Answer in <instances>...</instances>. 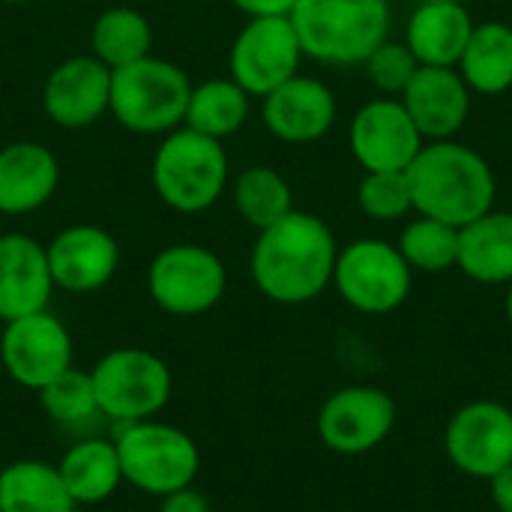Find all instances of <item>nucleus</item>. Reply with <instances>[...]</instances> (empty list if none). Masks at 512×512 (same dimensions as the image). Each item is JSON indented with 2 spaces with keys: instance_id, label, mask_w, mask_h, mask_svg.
<instances>
[{
  "instance_id": "nucleus-21",
  "label": "nucleus",
  "mask_w": 512,
  "mask_h": 512,
  "mask_svg": "<svg viewBox=\"0 0 512 512\" xmlns=\"http://www.w3.org/2000/svg\"><path fill=\"white\" fill-rule=\"evenodd\" d=\"M474 33V18L465 3L450 0H420L405 27V45L420 66H450L456 69L468 39Z\"/></svg>"
},
{
  "instance_id": "nucleus-32",
  "label": "nucleus",
  "mask_w": 512,
  "mask_h": 512,
  "mask_svg": "<svg viewBox=\"0 0 512 512\" xmlns=\"http://www.w3.org/2000/svg\"><path fill=\"white\" fill-rule=\"evenodd\" d=\"M363 66H366L372 87L381 90L384 96H393V99H399L405 93V87L411 84V78L420 69L411 48L405 42H393V39L381 42Z\"/></svg>"
},
{
  "instance_id": "nucleus-24",
  "label": "nucleus",
  "mask_w": 512,
  "mask_h": 512,
  "mask_svg": "<svg viewBox=\"0 0 512 512\" xmlns=\"http://www.w3.org/2000/svg\"><path fill=\"white\" fill-rule=\"evenodd\" d=\"M459 75L480 96H501L512 90V27L507 21L474 24L468 48L459 60Z\"/></svg>"
},
{
  "instance_id": "nucleus-17",
  "label": "nucleus",
  "mask_w": 512,
  "mask_h": 512,
  "mask_svg": "<svg viewBox=\"0 0 512 512\" xmlns=\"http://www.w3.org/2000/svg\"><path fill=\"white\" fill-rule=\"evenodd\" d=\"M339 105L333 90L309 75H294L261 99V120L267 132L285 144H312L336 123Z\"/></svg>"
},
{
  "instance_id": "nucleus-8",
  "label": "nucleus",
  "mask_w": 512,
  "mask_h": 512,
  "mask_svg": "<svg viewBox=\"0 0 512 512\" xmlns=\"http://www.w3.org/2000/svg\"><path fill=\"white\" fill-rule=\"evenodd\" d=\"M150 300L174 318H198L216 309L228 291L225 261L198 243H171L147 267Z\"/></svg>"
},
{
  "instance_id": "nucleus-11",
  "label": "nucleus",
  "mask_w": 512,
  "mask_h": 512,
  "mask_svg": "<svg viewBox=\"0 0 512 512\" xmlns=\"http://www.w3.org/2000/svg\"><path fill=\"white\" fill-rule=\"evenodd\" d=\"M75 345L66 324L48 309L6 321L0 339L3 372L24 390L39 393L72 369Z\"/></svg>"
},
{
  "instance_id": "nucleus-15",
  "label": "nucleus",
  "mask_w": 512,
  "mask_h": 512,
  "mask_svg": "<svg viewBox=\"0 0 512 512\" xmlns=\"http://www.w3.org/2000/svg\"><path fill=\"white\" fill-rule=\"evenodd\" d=\"M111 102V69L93 54H75L57 63L42 87V108L60 129H87Z\"/></svg>"
},
{
  "instance_id": "nucleus-3",
  "label": "nucleus",
  "mask_w": 512,
  "mask_h": 512,
  "mask_svg": "<svg viewBox=\"0 0 512 512\" xmlns=\"http://www.w3.org/2000/svg\"><path fill=\"white\" fill-rule=\"evenodd\" d=\"M291 24L306 57L327 66H363L390 39V0H294Z\"/></svg>"
},
{
  "instance_id": "nucleus-19",
  "label": "nucleus",
  "mask_w": 512,
  "mask_h": 512,
  "mask_svg": "<svg viewBox=\"0 0 512 512\" xmlns=\"http://www.w3.org/2000/svg\"><path fill=\"white\" fill-rule=\"evenodd\" d=\"M54 291L45 246L30 234H0V321L48 309Z\"/></svg>"
},
{
  "instance_id": "nucleus-5",
  "label": "nucleus",
  "mask_w": 512,
  "mask_h": 512,
  "mask_svg": "<svg viewBox=\"0 0 512 512\" xmlns=\"http://www.w3.org/2000/svg\"><path fill=\"white\" fill-rule=\"evenodd\" d=\"M123 483L132 489L165 498L177 489L195 486L201 471V450L189 432L162 420L126 423L114 435Z\"/></svg>"
},
{
  "instance_id": "nucleus-35",
  "label": "nucleus",
  "mask_w": 512,
  "mask_h": 512,
  "mask_svg": "<svg viewBox=\"0 0 512 512\" xmlns=\"http://www.w3.org/2000/svg\"><path fill=\"white\" fill-rule=\"evenodd\" d=\"M489 483H492V501H495V507L501 512H512V465L504 468L501 474H495Z\"/></svg>"
},
{
  "instance_id": "nucleus-1",
  "label": "nucleus",
  "mask_w": 512,
  "mask_h": 512,
  "mask_svg": "<svg viewBox=\"0 0 512 512\" xmlns=\"http://www.w3.org/2000/svg\"><path fill=\"white\" fill-rule=\"evenodd\" d=\"M336 237L330 225L306 210H291L276 225L258 231L249 255L255 288L279 306H303L333 285Z\"/></svg>"
},
{
  "instance_id": "nucleus-18",
  "label": "nucleus",
  "mask_w": 512,
  "mask_h": 512,
  "mask_svg": "<svg viewBox=\"0 0 512 512\" xmlns=\"http://www.w3.org/2000/svg\"><path fill=\"white\" fill-rule=\"evenodd\" d=\"M471 87L450 66H420L399 102L426 141H447L471 117Z\"/></svg>"
},
{
  "instance_id": "nucleus-2",
  "label": "nucleus",
  "mask_w": 512,
  "mask_h": 512,
  "mask_svg": "<svg viewBox=\"0 0 512 512\" xmlns=\"http://www.w3.org/2000/svg\"><path fill=\"white\" fill-rule=\"evenodd\" d=\"M405 174L417 216L465 228L468 222L495 210V171L468 144L453 138L426 141Z\"/></svg>"
},
{
  "instance_id": "nucleus-20",
  "label": "nucleus",
  "mask_w": 512,
  "mask_h": 512,
  "mask_svg": "<svg viewBox=\"0 0 512 512\" xmlns=\"http://www.w3.org/2000/svg\"><path fill=\"white\" fill-rule=\"evenodd\" d=\"M60 183L57 156L39 141L0 147V213L27 216L45 207Z\"/></svg>"
},
{
  "instance_id": "nucleus-37",
  "label": "nucleus",
  "mask_w": 512,
  "mask_h": 512,
  "mask_svg": "<svg viewBox=\"0 0 512 512\" xmlns=\"http://www.w3.org/2000/svg\"><path fill=\"white\" fill-rule=\"evenodd\" d=\"M0 3H6V6H24V3H30V0H0Z\"/></svg>"
},
{
  "instance_id": "nucleus-38",
  "label": "nucleus",
  "mask_w": 512,
  "mask_h": 512,
  "mask_svg": "<svg viewBox=\"0 0 512 512\" xmlns=\"http://www.w3.org/2000/svg\"><path fill=\"white\" fill-rule=\"evenodd\" d=\"M66 512H87V507H78V504H72V507H69Z\"/></svg>"
},
{
  "instance_id": "nucleus-22",
  "label": "nucleus",
  "mask_w": 512,
  "mask_h": 512,
  "mask_svg": "<svg viewBox=\"0 0 512 512\" xmlns=\"http://www.w3.org/2000/svg\"><path fill=\"white\" fill-rule=\"evenodd\" d=\"M57 474L66 486V495L78 507H99L117 495L123 486V471L117 459L114 438H81L57 462Z\"/></svg>"
},
{
  "instance_id": "nucleus-29",
  "label": "nucleus",
  "mask_w": 512,
  "mask_h": 512,
  "mask_svg": "<svg viewBox=\"0 0 512 512\" xmlns=\"http://www.w3.org/2000/svg\"><path fill=\"white\" fill-rule=\"evenodd\" d=\"M396 246L408 267L420 273H444L459 264V228L429 216L408 222Z\"/></svg>"
},
{
  "instance_id": "nucleus-9",
  "label": "nucleus",
  "mask_w": 512,
  "mask_h": 512,
  "mask_svg": "<svg viewBox=\"0 0 512 512\" xmlns=\"http://www.w3.org/2000/svg\"><path fill=\"white\" fill-rule=\"evenodd\" d=\"M414 270L402 258L399 246L387 240H354L336 255L333 285L339 297L363 315L396 312L411 294Z\"/></svg>"
},
{
  "instance_id": "nucleus-4",
  "label": "nucleus",
  "mask_w": 512,
  "mask_h": 512,
  "mask_svg": "<svg viewBox=\"0 0 512 512\" xmlns=\"http://www.w3.org/2000/svg\"><path fill=\"white\" fill-rule=\"evenodd\" d=\"M150 180L159 201L177 213L210 210L228 186V153L222 141L177 126L153 153Z\"/></svg>"
},
{
  "instance_id": "nucleus-10",
  "label": "nucleus",
  "mask_w": 512,
  "mask_h": 512,
  "mask_svg": "<svg viewBox=\"0 0 512 512\" xmlns=\"http://www.w3.org/2000/svg\"><path fill=\"white\" fill-rule=\"evenodd\" d=\"M303 48L288 15L249 18L228 51V75L249 93L264 99L270 90L300 72Z\"/></svg>"
},
{
  "instance_id": "nucleus-27",
  "label": "nucleus",
  "mask_w": 512,
  "mask_h": 512,
  "mask_svg": "<svg viewBox=\"0 0 512 512\" xmlns=\"http://www.w3.org/2000/svg\"><path fill=\"white\" fill-rule=\"evenodd\" d=\"M150 45H153L150 21L132 6H111L93 21L90 54L102 60L108 69H120L147 57Z\"/></svg>"
},
{
  "instance_id": "nucleus-40",
  "label": "nucleus",
  "mask_w": 512,
  "mask_h": 512,
  "mask_svg": "<svg viewBox=\"0 0 512 512\" xmlns=\"http://www.w3.org/2000/svg\"><path fill=\"white\" fill-rule=\"evenodd\" d=\"M450 3H465V0H450Z\"/></svg>"
},
{
  "instance_id": "nucleus-28",
  "label": "nucleus",
  "mask_w": 512,
  "mask_h": 512,
  "mask_svg": "<svg viewBox=\"0 0 512 512\" xmlns=\"http://www.w3.org/2000/svg\"><path fill=\"white\" fill-rule=\"evenodd\" d=\"M231 195H234L237 213L255 231L276 225L279 219H285L294 210L291 183L276 168H267V165H252V168L240 171V177L231 186Z\"/></svg>"
},
{
  "instance_id": "nucleus-6",
  "label": "nucleus",
  "mask_w": 512,
  "mask_h": 512,
  "mask_svg": "<svg viewBox=\"0 0 512 512\" xmlns=\"http://www.w3.org/2000/svg\"><path fill=\"white\" fill-rule=\"evenodd\" d=\"M189 93L192 81L177 63L147 54L129 66L111 69L108 111L129 132L168 135L183 126Z\"/></svg>"
},
{
  "instance_id": "nucleus-16",
  "label": "nucleus",
  "mask_w": 512,
  "mask_h": 512,
  "mask_svg": "<svg viewBox=\"0 0 512 512\" xmlns=\"http://www.w3.org/2000/svg\"><path fill=\"white\" fill-rule=\"evenodd\" d=\"M54 288L66 294L102 291L120 267V243L99 225H69L45 246Z\"/></svg>"
},
{
  "instance_id": "nucleus-12",
  "label": "nucleus",
  "mask_w": 512,
  "mask_h": 512,
  "mask_svg": "<svg viewBox=\"0 0 512 512\" xmlns=\"http://www.w3.org/2000/svg\"><path fill=\"white\" fill-rule=\"evenodd\" d=\"M396 426V402L366 384L336 390L318 411V438L339 456H363L387 441Z\"/></svg>"
},
{
  "instance_id": "nucleus-25",
  "label": "nucleus",
  "mask_w": 512,
  "mask_h": 512,
  "mask_svg": "<svg viewBox=\"0 0 512 512\" xmlns=\"http://www.w3.org/2000/svg\"><path fill=\"white\" fill-rule=\"evenodd\" d=\"M72 498L57 465L42 459H18L0 471V512H66Z\"/></svg>"
},
{
  "instance_id": "nucleus-30",
  "label": "nucleus",
  "mask_w": 512,
  "mask_h": 512,
  "mask_svg": "<svg viewBox=\"0 0 512 512\" xmlns=\"http://www.w3.org/2000/svg\"><path fill=\"white\" fill-rule=\"evenodd\" d=\"M42 411L48 414V420H54L63 429H84L90 426L99 414L96 405V393H93V381L90 372L81 369H69L60 378H54L48 387H42L36 393Z\"/></svg>"
},
{
  "instance_id": "nucleus-14",
  "label": "nucleus",
  "mask_w": 512,
  "mask_h": 512,
  "mask_svg": "<svg viewBox=\"0 0 512 512\" xmlns=\"http://www.w3.org/2000/svg\"><path fill=\"white\" fill-rule=\"evenodd\" d=\"M348 144L363 171H408L426 138L399 99L381 96L351 117Z\"/></svg>"
},
{
  "instance_id": "nucleus-13",
  "label": "nucleus",
  "mask_w": 512,
  "mask_h": 512,
  "mask_svg": "<svg viewBox=\"0 0 512 512\" xmlns=\"http://www.w3.org/2000/svg\"><path fill=\"white\" fill-rule=\"evenodd\" d=\"M450 462L477 480H492L512 465V411L501 402H471L444 432Z\"/></svg>"
},
{
  "instance_id": "nucleus-36",
  "label": "nucleus",
  "mask_w": 512,
  "mask_h": 512,
  "mask_svg": "<svg viewBox=\"0 0 512 512\" xmlns=\"http://www.w3.org/2000/svg\"><path fill=\"white\" fill-rule=\"evenodd\" d=\"M507 321H510V327H512V282H510V291H507Z\"/></svg>"
},
{
  "instance_id": "nucleus-7",
  "label": "nucleus",
  "mask_w": 512,
  "mask_h": 512,
  "mask_svg": "<svg viewBox=\"0 0 512 512\" xmlns=\"http://www.w3.org/2000/svg\"><path fill=\"white\" fill-rule=\"evenodd\" d=\"M99 414L117 426L153 420L171 402V366L147 348H114L90 369Z\"/></svg>"
},
{
  "instance_id": "nucleus-39",
  "label": "nucleus",
  "mask_w": 512,
  "mask_h": 512,
  "mask_svg": "<svg viewBox=\"0 0 512 512\" xmlns=\"http://www.w3.org/2000/svg\"><path fill=\"white\" fill-rule=\"evenodd\" d=\"M0 339H3V321H0Z\"/></svg>"
},
{
  "instance_id": "nucleus-34",
  "label": "nucleus",
  "mask_w": 512,
  "mask_h": 512,
  "mask_svg": "<svg viewBox=\"0 0 512 512\" xmlns=\"http://www.w3.org/2000/svg\"><path fill=\"white\" fill-rule=\"evenodd\" d=\"M234 9H240L246 18H276L291 15L294 0H228Z\"/></svg>"
},
{
  "instance_id": "nucleus-23",
  "label": "nucleus",
  "mask_w": 512,
  "mask_h": 512,
  "mask_svg": "<svg viewBox=\"0 0 512 512\" xmlns=\"http://www.w3.org/2000/svg\"><path fill=\"white\" fill-rule=\"evenodd\" d=\"M468 279L480 285L512 282V213L489 210L459 228V264Z\"/></svg>"
},
{
  "instance_id": "nucleus-33",
  "label": "nucleus",
  "mask_w": 512,
  "mask_h": 512,
  "mask_svg": "<svg viewBox=\"0 0 512 512\" xmlns=\"http://www.w3.org/2000/svg\"><path fill=\"white\" fill-rule=\"evenodd\" d=\"M159 512H210V501L195 486H186L159 498Z\"/></svg>"
},
{
  "instance_id": "nucleus-26",
  "label": "nucleus",
  "mask_w": 512,
  "mask_h": 512,
  "mask_svg": "<svg viewBox=\"0 0 512 512\" xmlns=\"http://www.w3.org/2000/svg\"><path fill=\"white\" fill-rule=\"evenodd\" d=\"M249 93L228 75V78H207L192 87L189 102H186V117L183 126L225 141L237 129H243L249 117Z\"/></svg>"
},
{
  "instance_id": "nucleus-31",
  "label": "nucleus",
  "mask_w": 512,
  "mask_h": 512,
  "mask_svg": "<svg viewBox=\"0 0 512 512\" xmlns=\"http://www.w3.org/2000/svg\"><path fill=\"white\" fill-rule=\"evenodd\" d=\"M360 210L375 222H396L414 210L405 171H366L357 189Z\"/></svg>"
}]
</instances>
